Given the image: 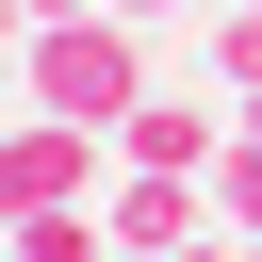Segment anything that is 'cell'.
<instances>
[{
	"label": "cell",
	"instance_id": "1",
	"mask_svg": "<svg viewBox=\"0 0 262 262\" xmlns=\"http://www.w3.org/2000/svg\"><path fill=\"white\" fill-rule=\"evenodd\" d=\"M16 66H33V115L98 131V147H115V115L164 82V66H147V16H33V49H16Z\"/></svg>",
	"mask_w": 262,
	"mask_h": 262
},
{
	"label": "cell",
	"instance_id": "2",
	"mask_svg": "<svg viewBox=\"0 0 262 262\" xmlns=\"http://www.w3.org/2000/svg\"><path fill=\"white\" fill-rule=\"evenodd\" d=\"M98 180H115L98 131H66V115H16V131H0V229H16V213H66V196H98Z\"/></svg>",
	"mask_w": 262,
	"mask_h": 262
},
{
	"label": "cell",
	"instance_id": "3",
	"mask_svg": "<svg viewBox=\"0 0 262 262\" xmlns=\"http://www.w3.org/2000/svg\"><path fill=\"white\" fill-rule=\"evenodd\" d=\"M246 115H213V98H180V82H147L131 115H115V164H164V180H213V147H229Z\"/></svg>",
	"mask_w": 262,
	"mask_h": 262
},
{
	"label": "cell",
	"instance_id": "4",
	"mask_svg": "<svg viewBox=\"0 0 262 262\" xmlns=\"http://www.w3.org/2000/svg\"><path fill=\"white\" fill-rule=\"evenodd\" d=\"M98 229H115L131 262H164V246H196V229H213V180H164V164H115V180H98Z\"/></svg>",
	"mask_w": 262,
	"mask_h": 262
},
{
	"label": "cell",
	"instance_id": "5",
	"mask_svg": "<svg viewBox=\"0 0 262 262\" xmlns=\"http://www.w3.org/2000/svg\"><path fill=\"white\" fill-rule=\"evenodd\" d=\"M115 229H98V196H66V213H16L0 229V262H98Z\"/></svg>",
	"mask_w": 262,
	"mask_h": 262
},
{
	"label": "cell",
	"instance_id": "6",
	"mask_svg": "<svg viewBox=\"0 0 262 262\" xmlns=\"http://www.w3.org/2000/svg\"><path fill=\"white\" fill-rule=\"evenodd\" d=\"M213 98L262 115V16H246V0H213Z\"/></svg>",
	"mask_w": 262,
	"mask_h": 262
},
{
	"label": "cell",
	"instance_id": "7",
	"mask_svg": "<svg viewBox=\"0 0 262 262\" xmlns=\"http://www.w3.org/2000/svg\"><path fill=\"white\" fill-rule=\"evenodd\" d=\"M213 229H229V246H262V131H229V147H213Z\"/></svg>",
	"mask_w": 262,
	"mask_h": 262
},
{
	"label": "cell",
	"instance_id": "8",
	"mask_svg": "<svg viewBox=\"0 0 262 262\" xmlns=\"http://www.w3.org/2000/svg\"><path fill=\"white\" fill-rule=\"evenodd\" d=\"M164 262H246V246H229V229H196V246H164Z\"/></svg>",
	"mask_w": 262,
	"mask_h": 262
},
{
	"label": "cell",
	"instance_id": "9",
	"mask_svg": "<svg viewBox=\"0 0 262 262\" xmlns=\"http://www.w3.org/2000/svg\"><path fill=\"white\" fill-rule=\"evenodd\" d=\"M0 49H33V0H0Z\"/></svg>",
	"mask_w": 262,
	"mask_h": 262
},
{
	"label": "cell",
	"instance_id": "10",
	"mask_svg": "<svg viewBox=\"0 0 262 262\" xmlns=\"http://www.w3.org/2000/svg\"><path fill=\"white\" fill-rule=\"evenodd\" d=\"M115 16H213V0H115Z\"/></svg>",
	"mask_w": 262,
	"mask_h": 262
},
{
	"label": "cell",
	"instance_id": "11",
	"mask_svg": "<svg viewBox=\"0 0 262 262\" xmlns=\"http://www.w3.org/2000/svg\"><path fill=\"white\" fill-rule=\"evenodd\" d=\"M98 262H131V246H98Z\"/></svg>",
	"mask_w": 262,
	"mask_h": 262
},
{
	"label": "cell",
	"instance_id": "12",
	"mask_svg": "<svg viewBox=\"0 0 262 262\" xmlns=\"http://www.w3.org/2000/svg\"><path fill=\"white\" fill-rule=\"evenodd\" d=\"M246 262H262V246H246Z\"/></svg>",
	"mask_w": 262,
	"mask_h": 262
},
{
	"label": "cell",
	"instance_id": "13",
	"mask_svg": "<svg viewBox=\"0 0 262 262\" xmlns=\"http://www.w3.org/2000/svg\"><path fill=\"white\" fill-rule=\"evenodd\" d=\"M246 16H262V0H246Z\"/></svg>",
	"mask_w": 262,
	"mask_h": 262
}]
</instances>
